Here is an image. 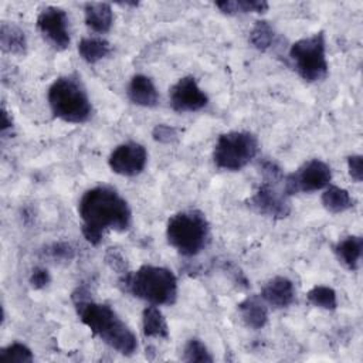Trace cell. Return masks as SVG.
Wrapping results in <instances>:
<instances>
[{
  "label": "cell",
  "mask_w": 363,
  "mask_h": 363,
  "mask_svg": "<svg viewBox=\"0 0 363 363\" xmlns=\"http://www.w3.org/2000/svg\"><path fill=\"white\" fill-rule=\"evenodd\" d=\"M85 24L94 33L105 34L113 24V11L111 4L102 1H89L84 6Z\"/></svg>",
  "instance_id": "cell-16"
},
{
  "label": "cell",
  "mask_w": 363,
  "mask_h": 363,
  "mask_svg": "<svg viewBox=\"0 0 363 363\" xmlns=\"http://www.w3.org/2000/svg\"><path fill=\"white\" fill-rule=\"evenodd\" d=\"M105 262L109 265V268L115 272H118L121 277L125 275L128 271V262L123 257V254L118 248H108L105 252Z\"/></svg>",
  "instance_id": "cell-28"
},
{
  "label": "cell",
  "mask_w": 363,
  "mask_h": 363,
  "mask_svg": "<svg viewBox=\"0 0 363 363\" xmlns=\"http://www.w3.org/2000/svg\"><path fill=\"white\" fill-rule=\"evenodd\" d=\"M28 282L34 289H43L51 282L50 272L43 267H34L30 274Z\"/></svg>",
  "instance_id": "cell-30"
},
{
  "label": "cell",
  "mask_w": 363,
  "mask_h": 363,
  "mask_svg": "<svg viewBox=\"0 0 363 363\" xmlns=\"http://www.w3.org/2000/svg\"><path fill=\"white\" fill-rule=\"evenodd\" d=\"M0 47L4 52L24 55L27 51V38L24 31L13 23L3 21L0 26Z\"/></svg>",
  "instance_id": "cell-19"
},
{
  "label": "cell",
  "mask_w": 363,
  "mask_h": 363,
  "mask_svg": "<svg viewBox=\"0 0 363 363\" xmlns=\"http://www.w3.org/2000/svg\"><path fill=\"white\" fill-rule=\"evenodd\" d=\"M78 214L82 220L84 238L99 245L105 230L125 231L132 221L128 201L112 187L96 186L86 190L78 203Z\"/></svg>",
  "instance_id": "cell-1"
},
{
  "label": "cell",
  "mask_w": 363,
  "mask_h": 363,
  "mask_svg": "<svg viewBox=\"0 0 363 363\" xmlns=\"http://www.w3.org/2000/svg\"><path fill=\"white\" fill-rule=\"evenodd\" d=\"M265 303L282 309L288 308L295 301V286L294 282L282 275L269 279L261 289L259 295Z\"/></svg>",
  "instance_id": "cell-13"
},
{
  "label": "cell",
  "mask_w": 363,
  "mask_h": 363,
  "mask_svg": "<svg viewBox=\"0 0 363 363\" xmlns=\"http://www.w3.org/2000/svg\"><path fill=\"white\" fill-rule=\"evenodd\" d=\"M332 180V170L320 159L303 163L298 170L284 177V190L291 197L296 193H312L326 189Z\"/></svg>",
  "instance_id": "cell-9"
},
{
  "label": "cell",
  "mask_w": 363,
  "mask_h": 363,
  "mask_svg": "<svg viewBox=\"0 0 363 363\" xmlns=\"http://www.w3.org/2000/svg\"><path fill=\"white\" fill-rule=\"evenodd\" d=\"M289 58L299 77L306 82H318L328 77L325 34L315 33L295 41L289 48Z\"/></svg>",
  "instance_id": "cell-7"
},
{
  "label": "cell",
  "mask_w": 363,
  "mask_h": 363,
  "mask_svg": "<svg viewBox=\"0 0 363 363\" xmlns=\"http://www.w3.org/2000/svg\"><path fill=\"white\" fill-rule=\"evenodd\" d=\"M33 360L31 349L20 342H13L0 350V362L3 363H31Z\"/></svg>",
  "instance_id": "cell-25"
},
{
  "label": "cell",
  "mask_w": 363,
  "mask_h": 363,
  "mask_svg": "<svg viewBox=\"0 0 363 363\" xmlns=\"http://www.w3.org/2000/svg\"><path fill=\"white\" fill-rule=\"evenodd\" d=\"M71 299L81 322L105 345L125 356L136 352L138 339L132 329L109 305L95 302L86 286H78Z\"/></svg>",
  "instance_id": "cell-2"
},
{
  "label": "cell",
  "mask_w": 363,
  "mask_h": 363,
  "mask_svg": "<svg viewBox=\"0 0 363 363\" xmlns=\"http://www.w3.org/2000/svg\"><path fill=\"white\" fill-rule=\"evenodd\" d=\"M37 30L43 35V38L55 50L62 51L69 47V20L61 7L48 6L40 11L35 21Z\"/></svg>",
  "instance_id": "cell-10"
},
{
  "label": "cell",
  "mask_w": 363,
  "mask_h": 363,
  "mask_svg": "<svg viewBox=\"0 0 363 363\" xmlns=\"http://www.w3.org/2000/svg\"><path fill=\"white\" fill-rule=\"evenodd\" d=\"M111 51H112L111 44L104 38L85 37L78 43L79 57L88 64H95L104 60L111 54Z\"/></svg>",
  "instance_id": "cell-20"
},
{
  "label": "cell",
  "mask_w": 363,
  "mask_h": 363,
  "mask_svg": "<svg viewBox=\"0 0 363 363\" xmlns=\"http://www.w3.org/2000/svg\"><path fill=\"white\" fill-rule=\"evenodd\" d=\"M216 6L221 13L228 16L247 14V13H265L269 4L265 0H223Z\"/></svg>",
  "instance_id": "cell-22"
},
{
  "label": "cell",
  "mask_w": 363,
  "mask_h": 363,
  "mask_svg": "<svg viewBox=\"0 0 363 363\" xmlns=\"http://www.w3.org/2000/svg\"><path fill=\"white\" fill-rule=\"evenodd\" d=\"M48 105L55 118L67 123H84L92 115V104L81 81L72 75L57 78L48 88Z\"/></svg>",
  "instance_id": "cell-5"
},
{
  "label": "cell",
  "mask_w": 363,
  "mask_h": 363,
  "mask_svg": "<svg viewBox=\"0 0 363 363\" xmlns=\"http://www.w3.org/2000/svg\"><path fill=\"white\" fill-rule=\"evenodd\" d=\"M306 299L311 305L326 311H333L337 306V295L335 289L326 285H315L308 291Z\"/></svg>",
  "instance_id": "cell-24"
},
{
  "label": "cell",
  "mask_w": 363,
  "mask_h": 363,
  "mask_svg": "<svg viewBox=\"0 0 363 363\" xmlns=\"http://www.w3.org/2000/svg\"><path fill=\"white\" fill-rule=\"evenodd\" d=\"M13 126V122H11V118H9V113L7 111L4 109V106L1 108V123H0V130L1 133H6L7 129H11Z\"/></svg>",
  "instance_id": "cell-32"
},
{
  "label": "cell",
  "mask_w": 363,
  "mask_h": 363,
  "mask_svg": "<svg viewBox=\"0 0 363 363\" xmlns=\"http://www.w3.org/2000/svg\"><path fill=\"white\" fill-rule=\"evenodd\" d=\"M147 163V152L143 145L125 142L118 145L108 157L111 170L119 176L133 177L143 172Z\"/></svg>",
  "instance_id": "cell-11"
},
{
  "label": "cell",
  "mask_w": 363,
  "mask_h": 363,
  "mask_svg": "<svg viewBox=\"0 0 363 363\" xmlns=\"http://www.w3.org/2000/svg\"><path fill=\"white\" fill-rule=\"evenodd\" d=\"M262 182L250 197L248 204L257 213L271 218H285L291 213L289 196L284 190L282 169L271 160L261 163Z\"/></svg>",
  "instance_id": "cell-6"
},
{
  "label": "cell",
  "mask_w": 363,
  "mask_h": 363,
  "mask_svg": "<svg viewBox=\"0 0 363 363\" xmlns=\"http://www.w3.org/2000/svg\"><path fill=\"white\" fill-rule=\"evenodd\" d=\"M275 40V31L274 27L265 21V20H258L252 30L250 31V43L252 44L254 48L259 51H267L272 47Z\"/></svg>",
  "instance_id": "cell-23"
},
{
  "label": "cell",
  "mask_w": 363,
  "mask_h": 363,
  "mask_svg": "<svg viewBox=\"0 0 363 363\" xmlns=\"http://www.w3.org/2000/svg\"><path fill=\"white\" fill-rule=\"evenodd\" d=\"M119 282L125 291L150 305H173L177 299V278L164 267L142 265L122 275Z\"/></svg>",
  "instance_id": "cell-3"
},
{
  "label": "cell",
  "mask_w": 363,
  "mask_h": 363,
  "mask_svg": "<svg viewBox=\"0 0 363 363\" xmlns=\"http://www.w3.org/2000/svg\"><path fill=\"white\" fill-rule=\"evenodd\" d=\"M170 106L174 112H196L208 104L207 94L199 86L194 77L180 78L169 91Z\"/></svg>",
  "instance_id": "cell-12"
},
{
  "label": "cell",
  "mask_w": 363,
  "mask_h": 363,
  "mask_svg": "<svg viewBox=\"0 0 363 363\" xmlns=\"http://www.w3.org/2000/svg\"><path fill=\"white\" fill-rule=\"evenodd\" d=\"M166 238L180 255L194 257L208 244L210 224L199 210L179 211L167 220Z\"/></svg>",
  "instance_id": "cell-4"
},
{
  "label": "cell",
  "mask_w": 363,
  "mask_h": 363,
  "mask_svg": "<svg viewBox=\"0 0 363 363\" xmlns=\"http://www.w3.org/2000/svg\"><path fill=\"white\" fill-rule=\"evenodd\" d=\"M152 136L156 142L160 143H173L177 140L179 133L177 129L170 126V125H164V123H159L153 128L152 130Z\"/></svg>",
  "instance_id": "cell-29"
},
{
  "label": "cell",
  "mask_w": 363,
  "mask_h": 363,
  "mask_svg": "<svg viewBox=\"0 0 363 363\" xmlns=\"http://www.w3.org/2000/svg\"><path fill=\"white\" fill-rule=\"evenodd\" d=\"M128 98L135 105L143 108H153L159 102V92L149 77L143 74H136L132 77L128 85Z\"/></svg>",
  "instance_id": "cell-14"
},
{
  "label": "cell",
  "mask_w": 363,
  "mask_h": 363,
  "mask_svg": "<svg viewBox=\"0 0 363 363\" xmlns=\"http://www.w3.org/2000/svg\"><path fill=\"white\" fill-rule=\"evenodd\" d=\"M347 170L352 179L357 183L363 179V157L360 155H352L347 157Z\"/></svg>",
  "instance_id": "cell-31"
},
{
  "label": "cell",
  "mask_w": 363,
  "mask_h": 363,
  "mask_svg": "<svg viewBox=\"0 0 363 363\" xmlns=\"http://www.w3.org/2000/svg\"><path fill=\"white\" fill-rule=\"evenodd\" d=\"M333 252L345 268L356 271L363 252V238L360 235H347L333 247Z\"/></svg>",
  "instance_id": "cell-17"
},
{
  "label": "cell",
  "mask_w": 363,
  "mask_h": 363,
  "mask_svg": "<svg viewBox=\"0 0 363 363\" xmlns=\"http://www.w3.org/2000/svg\"><path fill=\"white\" fill-rule=\"evenodd\" d=\"M322 206L332 214L343 213L353 207V199L346 189L339 186H328L322 193Z\"/></svg>",
  "instance_id": "cell-21"
},
{
  "label": "cell",
  "mask_w": 363,
  "mask_h": 363,
  "mask_svg": "<svg viewBox=\"0 0 363 363\" xmlns=\"http://www.w3.org/2000/svg\"><path fill=\"white\" fill-rule=\"evenodd\" d=\"M238 312L250 329H262L268 322V308L264 299L258 295H250L238 303Z\"/></svg>",
  "instance_id": "cell-15"
},
{
  "label": "cell",
  "mask_w": 363,
  "mask_h": 363,
  "mask_svg": "<svg viewBox=\"0 0 363 363\" xmlns=\"http://www.w3.org/2000/svg\"><path fill=\"white\" fill-rule=\"evenodd\" d=\"M142 332L145 337L169 339V326L166 318L156 305L146 306L142 312Z\"/></svg>",
  "instance_id": "cell-18"
},
{
  "label": "cell",
  "mask_w": 363,
  "mask_h": 363,
  "mask_svg": "<svg viewBox=\"0 0 363 363\" xmlns=\"http://www.w3.org/2000/svg\"><path fill=\"white\" fill-rule=\"evenodd\" d=\"M45 255H48L51 259L71 261L75 257V248L69 242L58 241L45 248Z\"/></svg>",
  "instance_id": "cell-27"
},
{
  "label": "cell",
  "mask_w": 363,
  "mask_h": 363,
  "mask_svg": "<svg viewBox=\"0 0 363 363\" xmlns=\"http://www.w3.org/2000/svg\"><path fill=\"white\" fill-rule=\"evenodd\" d=\"M184 362H200V363H211L213 356L210 354L207 346L197 337H191L183 350Z\"/></svg>",
  "instance_id": "cell-26"
},
{
  "label": "cell",
  "mask_w": 363,
  "mask_h": 363,
  "mask_svg": "<svg viewBox=\"0 0 363 363\" xmlns=\"http://www.w3.org/2000/svg\"><path fill=\"white\" fill-rule=\"evenodd\" d=\"M258 147V139L251 132L231 130L218 136L213 150V160L223 170L238 172L257 156Z\"/></svg>",
  "instance_id": "cell-8"
}]
</instances>
